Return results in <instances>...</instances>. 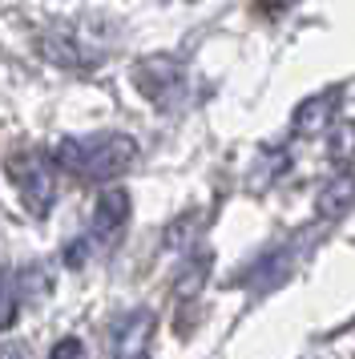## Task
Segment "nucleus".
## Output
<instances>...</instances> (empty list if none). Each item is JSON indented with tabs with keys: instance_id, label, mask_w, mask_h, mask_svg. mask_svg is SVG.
<instances>
[{
	"instance_id": "f257e3e1",
	"label": "nucleus",
	"mask_w": 355,
	"mask_h": 359,
	"mask_svg": "<svg viewBox=\"0 0 355 359\" xmlns=\"http://www.w3.org/2000/svg\"><path fill=\"white\" fill-rule=\"evenodd\" d=\"M53 162H57V170L81 182H113L138 162V142L117 130L73 133L53 146Z\"/></svg>"
},
{
	"instance_id": "f03ea898",
	"label": "nucleus",
	"mask_w": 355,
	"mask_h": 359,
	"mask_svg": "<svg viewBox=\"0 0 355 359\" xmlns=\"http://www.w3.org/2000/svg\"><path fill=\"white\" fill-rule=\"evenodd\" d=\"M8 178L16 182V194H20V202L32 218H45L57 206V162H53V154H41V149L13 154L8 158Z\"/></svg>"
},
{
	"instance_id": "7ed1b4c3",
	"label": "nucleus",
	"mask_w": 355,
	"mask_h": 359,
	"mask_svg": "<svg viewBox=\"0 0 355 359\" xmlns=\"http://www.w3.org/2000/svg\"><path fill=\"white\" fill-rule=\"evenodd\" d=\"M129 210H133V202H129L126 190H121V186H105L93 202L85 243H93L97 250H113V246L121 243L126 226H129Z\"/></svg>"
},
{
	"instance_id": "20e7f679",
	"label": "nucleus",
	"mask_w": 355,
	"mask_h": 359,
	"mask_svg": "<svg viewBox=\"0 0 355 359\" xmlns=\"http://www.w3.org/2000/svg\"><path fill=\"white\" fill-rule=\"evenodd\" d=\"M154 331H158L154 307L126 311L109 331V359H145L154 347Z\"/></svg>"
},
{
	"instance_id": "39448f33",
	"label": "nucleus",
	"mask_w": 355,
	"mask_h": 359,
	"mask_svg": "<svg viewBox=\"0 0 355 359\" xmlns=\"http://www.w3.org/2000/svg\"><path fill=\"white\" fill-rule=\"evenodd\" d=\"M133 77H138V89L154 105L170 109V105L186 97V69L178 65L174 57H145L142 65L133 69Z\"/></svg>"
},
{
	"instance_id": "423d86ee",
	"label": "nucleus",
	"mask_w": 355,
	"mask_h": 359,
	"mask_svg": "<svg viewBox=\"0 0 355 359\" xmlns=\"http://www.w3.org/2000/svg\"><path fill=\"white\" fill-rule=\"evenodd\" d=\"M339 114V89H323V93H311L307 101H299V109L290 117V130L299 133V137H315V133H327L331 130V121Z\"/></svg>"
},
{
	"instance_id": "0eeeda50",
	"label": "nucleus",
	"mask_w": 355,
	"mask_h": 359,
	"mask_svg": "<svg viewBox=\"0 0 355 359\" xmlns=\"http://www.w3.org/2000/svg\"><path fill=\"white\" fill-rule=\"evenodd\" d=\"M351 206H355V174L351 170H339L335 178L319 190V198H315V214L323 222H339Z\"/></svg>"
},
{
	"instance_id": "6e6552de",
	"label": "nucleus",
	"mask_w": 355,
	"mask_h": 359,
	"mask_svg": "<svg viewBox=\"0 0 355 359\" xmlns=\"http://www.w3.org/2000/svg\"><path fill=\"white\" fill-rule=\"evenodd\" d=\"M16 311H20V291H16V278L8 271H0V331H8L16 323Z\"/></svg>"
},
{
	"instance_id": "1a4fd4ad",
	"label": "nucleus",
	"mask_w": 355,
	"mask_h": 359,
	"mask_svg": "<svg viewBox=\"0 0 355 359\" xmlns=\"http://www.w3.org/2000/svg\"><path fill=\"white\" fill-rule=\"evenodd\" d=\"M48 359H85V347H81V339L69 335V339H61L53 351H48Z\"/></svg>"
},
{
	"instance_id": "9d476101",
	"label": "nucleus",
	"mask_w": 355,
	"mask_h": 359,
	"mask_svg": "<svg viewBox=\"0 0 355 359\" xmlns=\"http://www.w3.org/2000/svg\"><path fill=\"white\" fill-rule=\"evenodd\" d=\"M0 359H25V351H20L16 343H4V347H0Z\"/></svg>"
}]
</instances>
